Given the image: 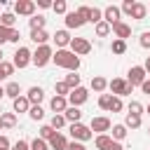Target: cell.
I'll list each match as a JSON object with an SVG mask.
<instances>
[{
  "mask_svg": "<svg viewBox=\"0 0 150 150\" xmlns=\"http://www.w3.org/2000/svg\"><path fill=\"white\" fill-rule=\"evenodd\" d=\"M52 61L59 68H66L70 73H77V68H80V56H75L70 49H56L54 56H52Z\"/></svg>",
  "mask_w": 150,
  "mask_h": 150,
  "instance_id": "6da1fadb",
  "label": "cell"
},
{
  "mask_svg": "<svg viewBox=\"0 0 150 150\" xmlns=\"http://www.w3.org/2000/svg\"><path fill=\"white\" fill-rule=\"evenodd\" d=\"M52 56H54V52H52V47L49 45H40L35 52H33V66H38V68H45L49 61H52Z\"/></svg>",
  "mask_w": 150,
  "mask_h": 150,
  "instance_id": "7a4b0ae2",
  "label": "cell"
},
{
  "mask_svg": "<svg viewBox=\"0 0 150 150\" xmlns=\"http://www.w3.org/2000/svg\"><path fill=\"white\" fill-rule=\"evenodd\" d=\"M108 89L112 91V96H120V98H122V96H129V94L134 91V87H131L124 77H112V80L108 82Z\"/></svg>",
  "mask_w": 150,
  "mask_h": 150,
  "instance_id": "3957f363",
  "label": "cell"
},
{
  "mask_svg": "<svg viewBox=\"0 0 150 150\" xmlns=\"http://www.w3.org/2000/svg\"><path fill=\"white\" fill-rule=\"evenodd\" d=\"M70 136H73V141H77V143H84V141L94 138L91 129H89L87 124H82V122H75V124H70Z\"/></svg>",
  "mask_w": 150,
  "mask_h": 150,
  "instance_id": "277c9868",
  "label": "cell"
},
{
  "mask_svg": "<svg viewBox=\"0 0 150 150\" xmlns=\"http://www.w3.org/2000/svg\"><path fill=\"white\" fill-rule=\"evenodd\" d=\"M30 61H33V52H30L28 47H16L14 59H12V66H14V68H26Z\"/></svg>",
  "mask_w": 150,
  "mask_h": 150,
  "instance_id": "5b68a950",
  "label": "cell"
},
{
  "mask_svg": "<svg viewBox=\"0 0 150 150\" xmlns=\"http://www.w3.org/2000/svg\"><path fill=\"white\" fill-rule=\"evenodd\" d=\"M68 47H70V52H73L75 56H84V54L91 52V42H89L87 38H73Z\"/></svg>",
  "mask_w": 150,
  "mask_h": 150,
  "instance_id": "8992f818",
  "label": "cell"
},
{
  "mask_svg": "<svg viewBox=\"0 0 150 150\" xmlns=\"http://www.w3.org/2000/svg\"><path fill=\"white\" fill-rule=\"evenodd\" d=\"M87 98H89V91L80 84L77 89H70V94H68V105H73V108H80L82 103H87Z\"/></svg>",
  "mask_w": 150,
  "mask_h": 150,
  "instance_id": "52a82bcc",
  "label": "cell"
},
{
  "mask_svg": "<svg viewBox=\"0 0 150 150\" xmlns=\"http://www.w3.org/2000/svg\"><path fill=\"white\" fill-rule=\"evenodd\" d=\"M145 70H143V66H131L129 68V73H127V82L131 84V87H141L143 82H145Z\"/></svg>",
  "mask_w": 150,
  "mask_h": 150,
  "instance_id": "ba28073f",
  "label": "cell"
},
{
  "mask_svg": "<svg viewBox=\"0 0 150 150\" xmlns=\"http://www.w3.org/2000/svg\"><path fill=\"white\" fill-rule=\"evenodd\" d=\"M110 127H112V122H110L108 117H103V115H98V117H91V122H89V129H91V134H105V131H110Z\"/></svg>",
  "mask_w": 150,
  "mask_h": 150,
  "instance_id": "9c48e42d",
  "label": "cell"
},
{
  "mask_svg": "<svg viewBox=\"0 0 150 150\" xmlns=\"http://www.w3.org/2000/svg\"><path fill=\"white\" fill-rule=\"evenodd\" d=\"M14 14L16 16H33L35 14V2L33 0H16L14 2Z\"/></svg>",
  "mask_w": 150,
  "mask_h": 150,
  "instance_id": "30bf717a",
  "label": "cell"
},
{
  "mask_svg": "<svg viewBox=\"0 0 150 150\" xmlns=\"http://www.w3.org/2000/svg\"><path fill=\"white\" fill-rule=\"evenodd\" d=\"M120 14H122V12H120V7H117V5H108V7L103 9V21L112 28L115 23H120V21H122V19H120Z\"/></svg>",
  "mask_w": 150,
  "mask_h": 150,
  "instance_id": "8fae6325",
  "label": "cell"
},
{
  "mask_svg": "<svg viewBox=\"0 0 150 150\" xmlns=\"http://www.w3.org/2000/svg\"><path fill=\"white\" fill-rule=\"evenodd\" d=\"M47 145H49V150H66V148H68V138H66L61 131H56V134L47 141Z\"/></svg>",
  "mask_w": 150,
  "mask_h": 150,
  "instance_id": "7c38bea8",
  "label": "cell"
},
{
  "mask_svg": "<svg viewBox=\"0 0 150 150\" xmlns=\"http://www.w3.org/2000/svg\"><path fill=\"white\" fill-rule=\"evenodd\" d=\"M110 30L115 33V40H124V42H127V38L131 35V26H129V23H124V21L115 23V26H112Z\"/></svg>",
  "mask_w": 150,
  "mask_h": 150,
  "instance_id": "4fadbf2b",
  "label": "cell"
},
{
  "mask_svg": "<svg viewBox=\"0 0 150 150\" xmlns=\"http://www.w3.org/2000/svg\"><path fill=\"white\" fill-rule=\"evenodd\" d=\"M63 21H66V28H82V26L87 23V21H84V19L77 14V9H75V12H68Z\"/></svg>",
  "mask_w": 150,
  "mask_h": 150,
  "instance_id": "5bb4252c",
  "label": "cell"
},
{
  "mask_svg": "<svg viewBox=\"0 0 150 150\" xmlns=\"http://www.w3.org/2000/svg\"><path fill=\"white\" fill-rule=\"evenodd\" d=\"M26 98H28V103H30V105H40V103H42V98H45L42 87H30V89L26 91Z\"/></svg>",
  "mask_w": 150,
  "mask_h": 150,
  "instance_id": "9a60e30c",
  "label": "cell"
},
{
  "mask_svg": "<svg viewBox=\"0 0 150 150\" xmlns=\"http://www.w3.org/2000/svg\"><path fill=\"white\" fill-rule=\"evenodd\" d=\"M49 108L54 110V115H63L66 108H68V98H66V96H54V98L49 101Z\"/></svg>",
  "mask_w": 150,
  "mask_h": 150,
  "instance_id": "2e32d148",
  "label": "cell"
},
{
  "mask_svg": "<svg viewBox=\"0 0 150 150\" xmlns=\"http://www.w3.org/2000/svg\"><path fill=\"white\" fill-rule=\"evenodd\" d=\"M52 38H54V42H56V47H59V49H66V47L70 45V40H73L68 30H56Z\"/></svg>",
  "mask_w": 150,
  "mask_h": 150,
  "instance_id": "e0dca14e",
  "label": "cell"
},
{
  "mask_svg": "<svg viewBox=\"0 0 150 150\" xmlns=\"http://www.w3.org/2000/svg\"><path fill=\"white\" fill-rule=\"evenodd\" d=\"M129 16L141 21V19H145V16H148V7H145L143 2H134V7H131V12H129Z\"/></svg>",
  "mask_w": 150,
  "mask_h": 150,
  "instance_id": "ac0fdd59",
  "label": "cell"
},
{
  "mask_svg": "<svg viewBox=\"0 0 150 150\" xmlns=\"http://www.w3.org/2000/svg\"><path fill=\"white\" fill-rule=\"evenodd\" d=\"M28 26H30V30H45L47 19H45L42 14H33V16L28 19Z\"/></svg>",
  "mask_w": 150,
  "mask_h": 150,
  "instance_id": "d6986e66",
  "label": "cell"
},
{
  "mask_svg": "<svg viewBox=\"0 0 150 150\" xmlns=\"http://www.w3.org/2000/svg\"><path fill=\"white\" fill-rule=\"evenodd\" d=\"M12 108H14V115H16V112H28V110H30V103H28L26 96H19V98L12 101Z\"/></svg>",
  "mask_w": 150,
  "mask_h": 150,
  "instance_id": "ffe728a7",
  "label": "cell"
},
{
  "mask_svg": "<svg viewBox=\"0 0 150 150\" xmlns=\"http://www.w3.org/2000/svg\"><path fill=\"white\" fill-rule=\"evenodd\" d=\"M63 117H66V122L75 124V122H80V120H82V110H80V108L68 105V108H66V112H63Z\"/></svg>",
  "mask_w": 150,
  "mask_h": 150,
  "instance_id": "44dd1931",
  "label": "cell"
},
{
  "mask_svg": "<svg viewBox=\"0 0 150 150\" xmlns=\"http://www.w3.org/2000/svg\"><path fill=\"white\" fill-rule=\"evenodd\" d=\"M110 131H112V141H117V143H122L124 138H127V134H129V129L124 127V124H115V127H110Z\"/></svg>",
  "mask_w": 150,
  "mask_h": 150,
  "instance_id": "7402d4cb",
  "label": "cell"
},
{
  "mask_svg": "<svg viewBox=\"0 0 150 150\" xmlns=\"http://www.w3.org/2000/svg\"><path fill=\"white\" fill-rule=\"evenodd\" d=\"M52 35L47 33V30H30V40L40 47V45H47V40H49Z\"/></svg>",
  "mask_w": 150,
  "mask_h": 150,
  "instance_id": "603a6c76",
  "label": "cell"
},
{
  "mask_svg": "<svg viewBox=\"0 0 150 150\" xmlns=\"http://www.w3.org/2000/svg\"><path fill=\"white\" fill-rule=\"evenodd\" d=\"M91 89L98 91V94H103V91L108 89V80L101 77V75H94V77H91Z\"/></svg>",
  "mask_w": 150,
  "mask_h": 150,
  "instance_id": "cb8c5ba5",
  "label": "cell"
},
{
  "mask_svg": "<svg viewBox=\"0 0 150 150\" xmlns=\"http://www.w3.org/2000/svg\"><path fill=\"white\" fill-rule=\"evenodd\" d=\"M5 96H9L12 101L19 98V96H21V84H19V82H7V87H5Z\"/></svg>",
  "mask_w": 150,
  "mask_h": 150,
  "instance_id": "d4e9b609",
  "label": "cell"
},
{
  "mask_svg": "<svg viewBox=\"0 0 150 150\" xmlns=\"http://www.w3.org/2000/svg\"><path fill=\"white\" fill-rule=\"evenodd\" d=\"M0 124H2V129L16 127V115H14V112H2V115H0Z\"/></svg>",
  "mask_w": 150,
  "mask_h": 150,
  "instance_id": "484cf974",
  "label": "cell"
},
{
  "mask_svg": "<svg viewBox=\"0 0 150 150\" xmlns=\"http://www.w3.org/2000/svg\"><path fill=\"white\" fill-rule=\"evenodd\" d=\"M141 124H143V117L141 115H129L127 112V117H124V127L127 129H138Z\"/></svg>",
  "mask_w": 150,
  "mask_h": 150,
  "instance_id": "4316f807",
  "label": "cell"
},
{
  "mask_svg": "<svg viewBox=\"0 0 150 150\" xmlns=\"http://www.w3.org/2000/svg\"><path fill=\"white\" fill-rule=\"evenodd\" d=\"M14 23H16V14H14V12H5V14L0 16V26H5V28H14Z\"/></svg>",
  "mask_w": 150,
  "mask_h": 150,
  "instance_id": "83f0119b",
  "label": "cell"
},
{
  "mask_svg": "<svg viewBox=\"0 0 150 150\" xmlns=\"http://www.w3.org/2000/svg\"><path fill=\"white\" fill-rule=\"evenodd\" d=\"M94 33H96V38H108L112 30H110V26H108L105 21H98V23L94 26Z\"/></svg>",
  "mask_w": 150,
  "mask_h": 150,
  "instance_id": "f1b7e54d",
  "label": "cell"
},
{
  "mask_svg": "<svg viewBox=\"0 0 150 150\" xmlns=\"http://www.w3.org/2000/svg\"><path fill=\"white\" fill-rule=\"evenodd\" d=\"M110 141H112V138H110L108 134H98V136L94 138V145H96L98 150H105V148L110 145Z\"/></svg>",
  "mask_w": 150,
  "mask_h": 150,
  "instance_id": "f546056e",
  "label": "cell"
},
{
  "mask_svg": "<svg viewBox=\"0 0 150 150\" xmlns=\"http://www.w3.org/2000/svg\"><path fill=\"white\" fill-rule=\"evenodd\" d=\"M63 82H66L68 89H77V87H80V75H77V73H68Z\"/></svg>",
  "mask_w": 150,
  "mask_h": 150,
  "instance_id": "4dcf8cb0",
  "label": "cell"
},
{
  "mask_svg": "<svg viewBox=\"0 0 150 150\" xmlns=\"http://www.w3.org/2000/svg\"><path fill=\"white\" fill-rule=\"evenodd\" d=\"M127 112H129V115H141V117H143L145 108H143L138 101H129V105H127Z\"/></svg>",
  "mask_w": 150,
  "mask_h": 150,
  "instance_id": "1f68e13d",
  "label": "cell"
},
{
  "mask_svg": "<svg viewBox=\"0 0 150 150\" xmlns=\"http://www.w3.org/2000/svg\"><path fill=\"white\" fill-rule=\"evenodd\" d=\"M49 127H52L54 131L63 129V127H66V117H63V115H52V120H49Z\"/></svg>",
  "mask_w": 150,
  "mask_h": 150,
  "instance_id": "d6a6232c",
  "label": "cell"
},
{
  "mask_svg": "<svg viewBox=\"0 0 150 150\" xmlns=\"http://www.w3.org/2000/svg\"><path fill=\"white\" fill-rule=\"evenodd\" d=\"M12 73H14V66H12L9 61H2V63H0V82H2V80H7Z\"/></svg>",
  "mask_w": 150,
  "mask_h": 150,
  "instance_id": "836d02e7",
  "label": "cell"
},
{
  "mask_svg": "<svg viewBox=\"0 0 150 150\" xmlns=\"http://www.w3.org/2000/svg\"><path fill=\"white\" fill-rule=\"evenodd\" d=\"M28 117H30L33 122H40V120L45 117V110H42L40 105H30V110H28Z\"/></svg>",
  "mask_w": 150,
  "mask_h": 150,
  "instance_id": "e575fe53",
  "label": "cell"
},
{
  "mask_svg": "<svg viewBox=\"0 0 150 150\" xmlns=\"http://www.w3.org/2000/svg\"><path fill=\"white\" fill-rule=\"evenodd\" d=\"M54 134H56V131H54L49 124H42V127H40V131H38V138H42V141H49Z\"/></svg>",
  "mask_w": 150,
  "mask_h": 150,
  "instance_id": "d590c367",
  "label": "cell"
},
{
  "mask_svg": "<svg viewBox=\"0 0 150 150\" xmlns=\"http://www.w3.org/2000/svg\"><path fill=\"white\" fill-rule=\"evenodd\" d=\"M98 21H103V9H98V7H91V14H89V23H98Z\"/></svg>",
  "mask_w": 150,
  "mask_h": 150,
  "instance_id": "8d00e7d4",
  "label": "cell"
},
{
  "mask_svg": "<svg viewBox=\"0 0 150 150\" xmlns=\"http://www.w3.org/2000/svg\"><path fill=\"white\" fill-rule=\"evenodd\" d=\"M110 49H112V54H124V52H127V42H124V40H112Z\"/></svg>",
  "mask_w": 150,
  "mask_h": 150,
  "instance_id": "74e56055",
  "label": "cell"
},
{
  "mask_svg": "<svg viewBox=\"0 0 150 150\" xmlns=\"http://www.w3.org/2000/svg\"><path fill=\"white\" fill-rule=\"evenodd\" d=\"M122 108H124L122 98H120V96H112V101H110V108H108V112H122Z\"/></svg>",
  "mask_w": 150,
  "mask_h": 150,
  "instance_id": "f35d334b",
  "label": "cell"
},
{
  "mask_svg": "<svg viewBox=\"0 0 150 150\" xmlns=\"http://www.w3.org/2000/svg\"><path fill=\"white\" fill-rule=\"evenodd\" d=\"M52 9H54L56 14H68V5H66V0H56V2H52Z\"/></svg>",
  "mask_w": 150,
  "mask_h": 150,
  "instance_id": "ab89813d",
  "label": "cell"
},
{
  "mask_svg": "<svg viewBox=\"0 0 150 150\" xmlns=\"http://www.w3.org/2000/svg\"><path fill=\"white\" fill-rule=\"evenodd\" d=\"M54 91H56V96H66V98H68V94H70V89L66 87V82H63V80L54 84Z\"/></svg>",
  "mask_w": 150,
  "mask_h": 150,
  "instance_id": "60d3db41",
  "label": "cell"
},
{
  "mask_svg": "<svg viewBox=\"0 0 150 150\" xmlns=\"http://www.w3.org/2000/svg\"><path fill=\"white\" fill-rule=\"evenodd\" d=\"M110 101H112V94H101L98 96V108L101 110H108L110 108Z\"/></svg>",
  "mask_w": 150,
  "mask_h": 150,
  "instance_id": "b9f144b4",
  "label": "cell"
},
{
  "mask_svg": "<svg viewBox=\"0 0 150 150\" xmlns=\"http://www.w3.org/2000/svg\"><path fill=\"white\" fill-rule=\"evenodd\" d=\"M30 150H49V145H47V141H42V138H33V141H30Z\"/></svg>",
  "mask_w": 150,
  "mask_h": 150,
  "instance_id": "7bdbcfd3",
  "label": "cell"
},
{
  "mask_svg": "<svg viewBox=\"0 0 150 150\" xmlns=\"http://www.w3.org/2000/svg\"><path fill=\"white\" fill-rule=\"evenodd\" d=\"M138 45H141L143 49H150V30L141 33V38H138Z\"/></svg>",
  "mask_w": 150,
  "mask_h": 150,
  "instance_id": "ee69618b",
  "label": "cell"
},
{
  "mask_svg": "<svg viewBox=\"0 0 150 150\" xmlns=\"http://www.w3.org/2000/svg\"><path fill=\"white\" fill-rule=\"evenodd\" d=\"M77 14L89 23V14H91V7H87V5H82V7H77Z\"/></svg>",
  "mask_w": 150,
  "mask_h": 150,
  "instance_id": "f6af8a7d",
  "label": "cell"
},
{
  "mask_svg": "<svg viewBox=\"0 0 150 150\" xmlns=\"http://www.w3.org/2000/svg\"><path fill=\"white\" fill-rule=\"evenodd\" d=\"M12 150H30V143H28V141H23V138H19V141L12 145Z\"/></svg>",
  "mask_w": 150,
  "mask_h": 150,
  "instance_id": "bcb514c9",
  "label": "cell"
},
{
  "mask_svg": "<svg viewBox=\"0 0 150 150\" xmlns=\"http://www.w3.org/2000/svg\"><path fill=\"white\" fill-rule=\"evenodd\" d=\"M19 40H21V33L16 28H9V42L12 45H19Z\"/></svg>",
  "mask_w": 150,
  "mask_h": 150,
  "instance_id": "7dc6e473",
  "label": "cell"
},
{
  "mask_svg": "<svg viewBox=\"0 0 150 150\" xmlns=\"http://www.w3.org/2000/svg\"><path fill=\"white\" fill-rule=\"evenodd\" d=\"M5 42H9V28H5V26H0V47H2Z\"/></svg>",
  "mask_w": 150,
  "mask_h": 150,
  "instance_id": "c3c4849f",
  "label": "cell"
},
{
  "mask_svg": "<svg viewBox=\"0 0 150 150\" xmlns=\"http://www.w3.org/2000/svg\"><path fill=\"white\" fill-rule=\"evenodd\" d=\"M66 150H87L84 143H77V141H68V148Z\"/></svg>",
  "mask_w": 150,
  "mask_h": 150,
  "instance_id": "681fc988",
  "label": "cell"
},
{
  "mask_svg": "<svg viewBox=\"0 0 150 150\" xmlns=\"http://www.w3.org/2000/svg\"><path fill=\"white\" fill-rule=\"evenodd\" d=\"M131 7H134V0H124V2H122V7H120V12L129 14V12H131Z\"/></svg>",
  "mask_w": 150,
  "mask_h": 150,
  "instance_id": "f907efd6",
  "label": "cell"
},
{
  "mask_svg": "<svg viewBox=\"0 0 150 150\" xmlns=\"http://www.w3.org/2000/svg\"><path fill=\"white\" fill-rule=\"evenodd\" d=\"M0 150H12V143L7 136H0Z\"/></svg>",
  "mask_w": 150,
  "mask_h": 150,
  "instance_id": "816d5d0a",
  "label": "cell"
},
{
  "mask_svg": "<svg viewBox=\"0 0 150 150\" xmlns=\"http://www.w3.org/2000/svg\"><path fill=\"white\" fill-rule=\"evenodd\" d=\"M35 7H42V9H49V7H52V2H49V0H38V2H35Z\"/></svg>",
  "mask_w": 150,
  "mask_h": 150,
  "instance_id": "f5cc1de1",
  "label": "cell"
},
{
  "mask_svg": "<svg viewBox=\"0 0 150 150\" xmlns=\"http://www.w3.org/2000/svg\"><path fill=\"white\" fill-rule=\"evenodd\" d=\"M105 150H124V148H122V143H117V141H110V145H108Z\"/></svg>",
  "mask_w": 150,
  "mask_h": 150,
  "instance_id": "db71d44e",
  "label": "cell"
},
{
  "mask_svg": "<svg viewBox=\"0 0 150 150\" xmlns=\"http://www.w3.org/2000/svg\"><path fill=\"white\" fill-rule=\"evenodd\" d=\"M141 91H143V94H148V96H150V80H148V77H145V82H143V84H141Z\"/></svg>",
  "mask_w": 150,
  "mask_h": 150,
  "instance_id": "11a10c76",
  "label": "cell"
},
{
  "mask_svg": "<svg viewBox=\"0 0 150 150\" xmlns=\"http://www.w3.org/2000/svg\"><path fill=\"white\" fill-rule=\"evenodd\" d=\"M143 70H145V73H150V56L145 59V63H143Z\"/></svg>",
  "mask_w": 150,
  "mask_h": 150,
  "instance_id": "9f6ffc18",
  "label": "cell"
},
{
  "mask_svg": "<svg viewBox=\"0 0 150 150\" xmlns=\"http://www.w3.org/2000/svg\"><path fill=\"white\" fill-rule=\"evenodd\" d=\"M2 96H5V87L0 84V98H2Z\"/></svg>",
  "mask_w": 150,
  "mask_h": 150,
  "instance_id": "6f0895ef",
  "label": "cell"
},
{
  "mask_svg": "<svg viewBox=\"0 0 150 150\" xmlns=\"http://www.w3.org/2000/svg\"><path fill=\"white\" fill-rule=\"evenodd\" d=\"M2 56H5V54H2V47H0V63H2V61H5V59H2Z\"/></svg>",
  "mask_w": 150,
  "mask_h": 150,
  "instance_id": "680465c9",
  "label": "cell"
},
{
  "mask_svg": "<svg viewBox=\"0 0 150 150\" xmlns=\"http://www.w3.org/2000/svg\"><path fill=\"white\" fill-rule=\"evenodd\" d=\"M145 112H148V115H150V103H148V105H145Z\"/></svg>",
  "mask_w": 150,
  "mask_h": 150,
  "instance_id": "91938a15",
  "label": "cell"
},
{
  "mask_svg": "<svg viewBox=\"0 0 150 150\" xmlns=\"http://www.w3.org/2000/svg\"><path fill=\"white\" fill-rule=\"evenodd\" d=\"M0 115H2V105H0Z\"/></svg>",
  "mask_w": 150,
  "mask_h": 150,
  "instance_id": "94428289",
  "label": "cell"
},
{
  "mask_svg": "<svg viewBox=\"0 0 150 150\" xmlns=\"http://www.w3.org/2000/svg\"><path fill=\"white\" fill-rule=\"evenodd\" d=\"M0 131H2V124H0Z\"/></svg>",
  "mask_w": 150,
  "mask_h": 150,
  "instance_id": "6125c7cd",
  "label": "cell"
},
{
  "mask_svg": "<svg viewBox=\"0 0 150 150\" xmlns=\"http://www.w3.org/2000/svg\"><path fill=\"white\" fill-rule=\"evenodd\" d=\"M148 134H150V127H148Z\"/></svg>",
  "mask_w": 150,
  "mask_h": 150,
  "instance_id": "be15d7a7",
  "label": "cell"
},
{
  "mask_svg": "<svg viewBox=\"0 0 150 150\" xmlns=\"http://www.w3.org/2000/svg\"><path fill=\"white\" fill-rule=\"evenodd\" d=\"M148 12H150V9H148Z\"/></svg>",
  "mask_w": 150,
  "mask_h": 150,
  "instance_id": "e7e4bbea",
  "label": "cell"
}]
</instances>
